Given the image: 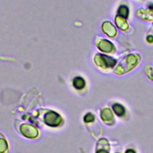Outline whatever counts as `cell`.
Wrapping results in <instances>:
<instances>
[{"label": "cell", "mask_w": 153, "mask_h": 153, "mask_svg": "<svg viewBox=\"0 0 153 153\" xmlns=\"http://www.w3.org/2000/svg\"><path fill=\"white\" fill-rule=\"evenodd\" d=\"M137 62L138 59L134 54L128 55L126 59H124L120 65H118V66H123L124 65L126 66L123 68L118 73V74H123L124 73L127 72L128 71H130L137 64Z\"/></svg>", "instance_id": "cell-1"}, {"label": "cell", "mask_w": 153, "mask_h": 153, "mask_svg": "<svg viewBox=\"0 0 153 153\" xmlns=\"http://www.w3.org/2000/svg\"><path fill=\"white\" fill-rule=\"evenodd\" d=\"M95 63L102 68H112L116 63V60L105 55L97 54L94 58Z\"/></svg>", "instance_id": "cell-2"}, {"label": "cell", "mask_w": 153, "mask_h": 153, "mask_svg": "<svg viewBox=\"0 0 153 153\" xmlns=\"http://www.w3.org/2000/svg\"><path fill=\"white\" fill-rule=\"evenodd\" d=\"M44 120H45V123L47 125L52 127L57 126L62 122L61 117L58 114L53 111H50L48 112L45 115Z\"/></svg>", "instance_id": "cell-3"}, {"label": "cell", "mask_w": 153, "mask_h": 153, "mask_svg": "<svg viewBox=\"0 0 153 153\" xmlns=\"http://www.w3.org/2000/svg\"><path fill=\"white\" fill-rule=\"evenodd\" d=\"M20 131L25 137L28 138H35L38 134V130L29 124H23L20 127Z\"/></svg>", "instance_id": "cell-4"}, {"label": "cell", "mask_w": 153, "mask_h": 153, "mask_svg": "<svg viewBox=\"0 0 153 153\" xmlns=\"http://www.w3.org/2000/svg\"><path fill=\"white\" fill-rule=\"evenodd\" d=\"M97 47L99 49L106 53H109L112 51L113 49V45L109 41L105 39H101L97 44Z\"/></svg>", "instance_id": "cell-5"}, {"label": "cell", "mask_w": 153, "mask_h": 153, "mask_svg": "<svg viewBox=\"0 0 153 153\" xmlns=\"http://www.w3.org/2000/svg\"><path fill=\"white\" fill-rule=\"evenodd\" d=\"M100 117L102 120L106 123L110 124L111 122L114 121V116L109 109H104L101 111Z\"/></svg>", "instance_id": "cell-6"}, {"label": "cell", "mask_w": 153, "mask_h": 153, "mask_svg": "<svg viewBox=\"0 0 153 153\" xmlns=\"http://www.w3.org/2000/svg\"><path fill=\"white\" fill-rule=\"evenodd\" d=\"M102 30L106 35L111 37L114 36L116 33V30L115 27L111 24V23L108 22L103 23L102 25Z\"/></svg>", "instance_id": "cell-7"}, {"label": "cell", "mask_w": 153, "mask_h": 153, "mask_svg": "<svg viewBox=\"0 0 153 153\" xmlns=\"http://www.w3.org/2000/svg\"><path fill=\"white\" fill-rule=\"evenodd\" d=\"M85 81L81 76H76L73 80V85L77 90H81L85 87Z\"/></svg>", "instance_id": "cell-8"}, {"label": "cell", "mask_w": 153, "mask_h": 153, "mask_svg": "<svg viewBox=\"0 0 153 153\" xmlns=\"http://www.w3.org/2000/svg\"><path fill=\"white\" fill-rule=\"evenodd\" d=\"M112 109H113V111L115 112V114L119 117H121V116L124 115L125 114L124 107L119 103L114 104L112 105Z\"/></svg>", "instance_id": "cell-9"}, {"label": "cell", "mask_w": 153, "mask_h": 153, "mask_svg": "<svg viewBox=\"0 0 153 153\" xmlns=\"http://www.w3.org/2000/svg\"><path fill=\"white\" fill-rule=\"evenodd\" d=\"M116 24L119 28L121 30H126L128 28V25L124 19L120 17H117L115 20Z\"/></svg>", "instance_id": "cell-10"}, {"label": "cell", "mask_w": 153, "mask_h": 153, "mask_svg": "<svg viewBox=\"0 0 153 153\" xmlns=\"http://www.w3.org/2000/svg\"><path fill=\"white\" fill-rule=\"evenodd\" d=\"M8 148V144L7 141L2 138H0V153L5 152Z\"/></svg>", "instance_id": "cell-11"}, {"label": "cell", "mask_w": 153, "mask_h": 153, "mask_svg": "<svg viewBox=\"0 0 153 153\" xmlns=\"http://www.w3.org/2000/svg\"><path fill=\"white\" fill-rule=\"evenodd\" d=\"M118 13L121 16H123V17H127L128 14V8L124 5H122L120 7Z\"/></svg>", "instance_id": "cell-12"}, {"label": "cell", "mask_w": 153, "mask_h": 153, "mask_svg": "<svg viewBox=\"0 0 153 153\" xmlns=\"http://www.w3.org/2000/svg\"><path fill=\"white\" fill-rule=\"evenodd\" d=\"M94 120V115L91 114V113H88V114H87L84 117V120L85 123H90V122H92Z\"/></svg>", "instance_id": "cell-13"}, {"label": "cell", "mask_w": 153, "mask_h": 153, "mask_svg": "<svg viewBox=\"0 0 153 153\" xmlns=\"http://www.w3.org/2000/svg\"><path fill=\"white\" fill-rule=\"evenodd\" d=\"M96 153H109L108 151H107L106 149H99Z\"/></svg>", "instance_id": "cell-14"}, {"label": "cell", "mask_w": 153, "mask_h": 153, "mask_svg": "<svg viewBox=\"0 0 153 153\" xmlns=\"http://www.w3.org/2000/svg\"><path fill=\"white\" fill-rule=\"evenodd\" d=\"M125 153H136L135 151L132 149H128L127 150H126V151L125 152Z\"/></svg>", "instance_id": "cell-15"}]
</instances>
